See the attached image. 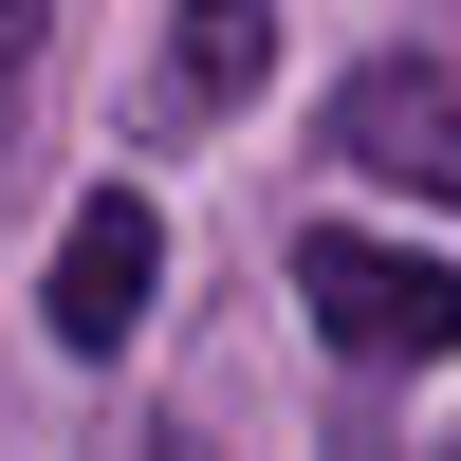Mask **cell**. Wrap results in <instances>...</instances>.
I'll return each mask as SVG.
<instances>
[{"label": "cell", "instance_id": "obj_1", "mask_svg": "<svg viewBox=\"0 0 461 461\" xmlns=\"http://www.w3.org/2000/svg\"><path fill=\"white\" fill-rule=\"evenodd\" d=\"M295 295H314V332H332L351 369H443V351H461V258H425V240L314 221V240H295Z\"/></svg>", "mask_w": 461, "mask_h": 461}, {"label": "cell", "instance_id": "obj_2", "mask_svg": "<svg viewBox=\"0 0 461 461\" xmlns=\"http://www.w3.org/2000/svg\"><path fill=\"white\" fill-rule=\"evenodd\" d=\"M148 295H167V221H148V185H93V203L56 221V277H37V314H56L74 369H111L148 332Z\"/></svg>", "mask_w": 461, "mask_h": 461}, {"label": "cell", "instance_id": "obj_3", "mask_svg": "<svg viewBox=\"0 0 461 461\" xmlns=\"http://www.w3.org/2000/svg\"><path fill=\"white\" fill-rule=\"evenodd\" d=\"M258 74H277V0H167V74H148L167 130H221Z\"/></svg>", "mask_w": 461, "mask_h": 461}, {"label": "cell", "instance_id": "obj_4", "mask_svg": "<svg viewBox=\"0 0 461 461\" xmlns=\"http://www.w3.org/2000/svg\"><path fill=\"white\" fill-rule=\"evenodd\" d=\"M0 37H37V0H0Z\"/></svg>", "mask_w": 461, "mask_h": 461}]
</instances>
